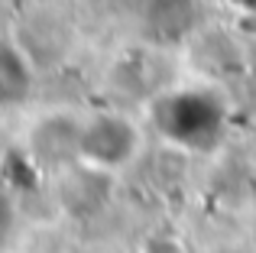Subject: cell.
Instances as JSON below:
<instances>
[{"label":"cell","mask_w":256,"mask_h":253,"mask_svg":"<svg viewBox=\"0 0 256 253\" xmlns=\"http://www.w3.org/2000/svg\"><path fill=\"white\" fill-rule=\"evenodd\" d=\"M30 94V65L23 52L10 42H0V104H16Z\"/></svg>","instance_id":"obj_3"},{"label":"cell","mask_w":256,"mask_h":253,"mask_svg":"<svg viewBox=\"0 0 256 253\" xmlns=\"http://www.w3.org/2000/svg\"><path fill=\"white\" fill-rule=\"evenodd\" d=\"M78 140H82V124H75L65 114H52L32 126L30 152L42 166H65L78 159Z\"/></svg>","instance_id":"obj_2"},{"label":"cell","mask_w":256,"mask_h":253,"mask_svg":"<svg viewBox=\"0 0 256 253\" xmlns=\"http://www.w3.org/2000/svg\"><path fill=\"white\" fill-rule=\"evenodd\" d=\"M136 150V130L124 117H98L91 124H82L78 140V159L91 162L98 169H117Z\"/></svg>","instance_id":"obj_1"},{"label":"cell","mask_w":256,"mask_h":253,"mask_svg":"<svg viewBox=\"0 0 256 253\" xmlns=\"http://www.w3.org/2000/svg\"><path fill=\"white\" fill-rule=\"evenodd\" d=\"M4 230H6V221H4V202H0V240H4Z\"/></svg>","instance_id":"obj_4"}]
</instances>
